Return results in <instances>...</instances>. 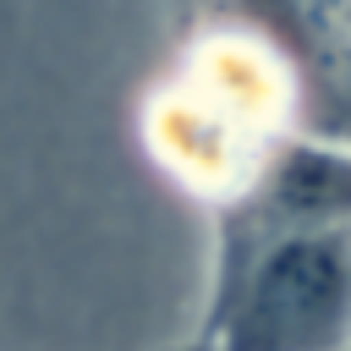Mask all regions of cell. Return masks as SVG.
<instances>
[{
  "instance_id": "cell-1",
  "label": "cell",
  "mask_w": 351,
  "mask_h": 351,
  "mask_svg": "<svg viewBox=\"0 0 351 351\" xmlns=\"http://www.w3.org/2000/svg\"><path fill=\"white\" fill-rule=\"evenodd\" d=\"M214 351H351V143L291 132L214 208Z\"/></svg>"
},
{
  "instance_id": "cell-2",
  "label": "cell",
  "mask_w": 351,
  "mask_h": 351,
  "mask_svg": "<svg viewBox=\"0 0 351 351\" xmlns=\"http://www.w3.org/2000/svg\"><path fill=\"white\" fill-rule=\"evenodd\" d=\"M143 126L181 186L225 203L291 132H302V88L291 60L247 16L214 11L154 82Z\"/></svg>"
},
{
  "instance_id": "cell-3",
  "label": "cell",
  "mask_w": 351,
  "mask_h": 351,
  "mask_svg": "<svg viewBox=\"0 0 351 351\" xmlns=\"http://www.w3.org/2000/svg\"><path fill=\"white\" fill-rule=\"evenodd\" d=\"M176 351H214V346H208V340H203V335H197V340H192V346H176Z\"/></svg>"
}]
</instances>
